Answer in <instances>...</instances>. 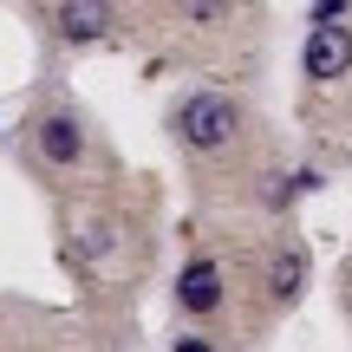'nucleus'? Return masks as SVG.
<instances>
[{"label":"nucleus","instance_id":"f03ea898","mask_svg":"<svg viewBox=\"0 0 352 352\" xmlns=\"http://www.w3.org/2000/svg\"><path fill=\"white\" fill-rule=\"evenodd\" d=\"M300 72L314 85H340L352 72V26H314L300 39Z\"/></svg>","mask_w":352,"mask_h":352},{"label":"nucleus","instance_id":"7ed1b4c3","mask_svg":"<svg viewBox=\"0 0 352 352\" xmlns=\"http://www.w3.org/2000/svg\"><path fill=\"white\" fill-rule=\"evenodd\" d=\"M176 307H183L189 320H209L215 307H222V267L209 261V254H189L183 274H176Z\"/></svg>","mask_w":352,"mask_h":352},{"label":"nucleus","instance_id":"20e7f679","mask_svg":"<svg viewBox=\"0 0 352 352\" xmlns=\"http://www.w3.org/2000/svg\"><path fill=\"white\" fill-rule=\"evenodd\" d=\"M33 151L46 157V164H59V170H72L78 157H85V124H78L72 111H46L33 124Z\"/></svg>","mask_w":352,"mask_h":352},{"label":"nucleus","instance_id":"f257e3e1","mask_svg":"<svg viewBox=\"0 0 352 352\" xmlns=\"http://www.w3.org/2000/svg\"><path fill=\"white\" fill-rule=\"evenodd\" d=\"M170 131H176V144H183V151L215 157V151H228V144H235L241 104L222 98V91H183V98L170 104Z\"/></svg>","mask_w":352,"mask_h":352},{"label":"nucleus","instance_id":"423d86ee","mask_svg":"<svg viewBox=\"0 0 352 352\" xmlns=\"http://www.w3.org/2000/svg\"><path fill=\"white\" fill-rule=\"evenodd\" d=\"M52 20H59V39H65V46H91V39L111 33V7H104V0H65Z\"/></svg>","mask_w":352,"mask_h":352},{"label":"nucleus","instance_id":"0eeeda50","mask_svg":"<svg viewBox=\"0 0 352 352\" xmlns=\"http://www.w3.org/2000/svg\"><path fill=\"white\" fill-rule=\"evenodd\" d=\"M307 20H314V26H333V20H352V0H314V7H307Z\"/></svg>","mask_w":352,"mask_h":352},{"label":"nucleus","instance_id":"6e6552de","mask_svg":"<svg viewBox=\"0 0 352 352\" xmlns=\"http://www.w3.org/2000/svg\"><path fill=\"white\" fill-rule=\"evenodd\" d=\"M170 352H215V340H202V333H176Z\"/></svg>","mask_w":352,"mask_h":352},{"label":"nucleus","instance_id":"1a4fd4ad","mask_svg":"<svg viewBox=\"0 0 352 352\" xmlns=\"http://www.w3.org/2000/svg\"><path fill=\"white\" fill-rule=\"evenodd\" d=\"M222 13H228V7H215V0H189L183 20H222Z\"/></svg>","mask_w":352,"mask_h":352},{"label":"nucleus","instance_id":"39448f33","mask_svg":"<svg viewBox=\"0 0 352 352\" xmlns=\"http://www.w3.org/2000/svg\"><path fill=\"white\" fill-rule=\"evenodd\" d=\"M307 274H314L307 241H280L274 261H267V300H274V307H294V300L307 294Z\"/></svg>","mask_w":352,"mask_h":352}]
</instances>
